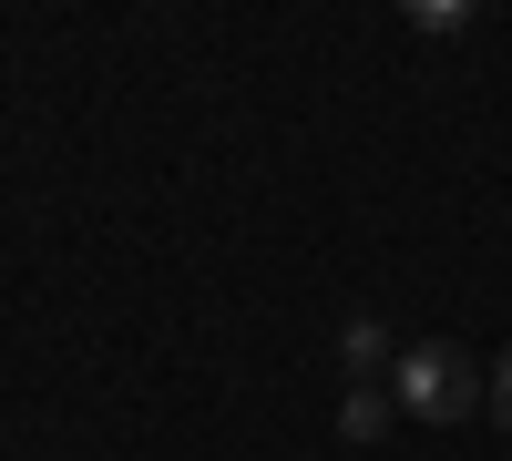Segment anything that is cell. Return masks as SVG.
<instances>
[{
	"mask_svg": "<svg viewBox=\"0 0 512 461\" xmlns=\"http://www.w3.org/2000/svg\"><path fill=\"white\" fill-rule=\"evenodd\" d=\"M390 410H410V421H472L482 410V369L451 339H410L390 359Z\"/></svg>",
	"mask_w": 512,
	"mask_h": 461,
	"instance_id": "1",
	"label": "cell"
},
{
	"mask_svg": "<svg viewBox=\"0 0 512 461\" xmlns=\"http://www.w3.org/2000/svg\"><path fill=\"white\" fill-rule=\"evenodd\" d=\"M390 421H400V410L379 400V390H349V400H338V431H349V441H379Z\"/></svg>",
	"mask_w": 512,
	"mask_h": 461,
	"instance_id": "2",
	"label": "cell"
},
{
	"mask_svg": "<svg viewBox=\"0 0 512 461\" xmlns=\"http://www.w3.org/2000/svg\"><path fill=\"white\" fill-rule=\"evenodd\" d=\"M420 41H451V31H472V11H461V0H410V11H400Z\"/></svg>",
	"mask_w": 512,
	"mask_h": 461,
	"instance_id": "3",
	"label": "cell"
},
{
	"mask_svg": "<svg viewBox=\"0 0 512 461\" xmlns=\"http://www.w3.org/2000/svg\"><path fill=\"white\" fill-rule=\"evenodd\" d=\"M379 359H390L379 318H349V328H338V369H379Z\"/></svg>",
	"mask_w": 512,
	"mask_h": 461,
	"instance_id": "4",
	"label": "cell"
},
{
	"mask_svg": "<svg viewBox=\"0 0 512 461\" xmlns=\"http://www.w3.org/2000/svg\"><path fill=\"white\" fill-rule=\"evenodd\" d=\"M492 421L512 431V349H502V369H492Z\"/></svg>",
	"mask_w": 512,
	"mask_h": 461,
	"instance_id": "5",
	"label": "cell"
}]
</instances>
